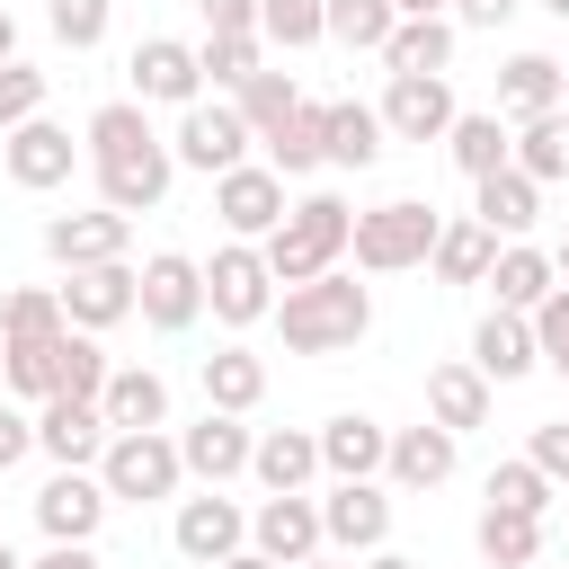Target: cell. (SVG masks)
Masks as SVG:
<instances>
[{
	"label": "cell",
	"mask_w": 569,
	"mask_h": 569,
	"mask_svg": "<svg viewBox=\"0 0 569 569\" xmlns=\"http://www.w3.org/2000/svg\"><path fill=\"white\" fill-rule=\"evenodd\" d=\"M542 365V347H533V320L525 311H489L480 329H471V373L498 391V382H525Z\"/></svg>",
	"instance_id": "7402d4cb"
},
{
	"label": "cell",
	"mask_w": 569,
	"mask_h": 569,
	"mask_svg": "<svg viewBox=\"0 0 569 569\" xmlns=\"http://www.w3.org/2000/svg\"><path fill=\"white\" fill-rule=\"evenodd\" d=\"M0 160H9V178H18L27 196H44V187H62V178H71L89 151H80V142H71L53 116H27L18 133H0Z\"/></svg>",
	"instance_id": "5bb4252c"
},
{
	"label": "cell",
	"mask_w": 569,
	"mask_h": 569,
	"mask_svg": "<svg viewBox=\"0 0 569 569\" xmlns=\"http://www.w3.org/2000/svg\"><path fill=\"white\" fill-rule=\"evenodd\" d=\"M320 36H329V9H320V0H258V44L302 53V44H320Z\"/></svg>",
	"instance_id": "b9f144b4"
},
{
	"label": "cell",
	"mask_w": 569,
	"mask_h": 569,
	"mask_svg": "<svg viewBox=\"0 0 569 569\" xmlns=\"http://www.w3.org/2000/svg\"><path fill=\"white\" fill-rule=\"evenodd\" d=\"M98 418H107V436H151V427H169V382L151 365H116L98 391Z\"/></svg>",
	"instance_id": "603a6c76"
},
{
	"label": "cell",
	"mask_w": 569,
	"mask_h": 569,
	"mask_svg": "<svg viewBox=\"0 0 569 569\" xmlns=\"http://www.w3.org/2000/svg\"><path fill=\"white\" fill-rule=\"evenodd\" d=\"M231 107H240V124H249V142H258V133H276V124L302 107V89H293V71H249V80L231 89Z\"/></svg>",
	"instance_id": "f35d334b"
},
{
	"label": "cell",
	"mask_w": 569,
	"mask_h": 569,
	"mask_svg": "<svg viewBox=\"0 0 569 569\" xmlns=\"http://www.w3.org/2000/svg\"><path fill=\"white\" fill-rule=\"evenodd\" d=\"M142 142H160L151 116H142V98H107V107H89V124H80V151H89V160H116V151H142Z\"/></svg>",
	"instance_id": "74e56055"
},
{
	"label": "cell",
	"mask_w": 569,
	"mask_h": 569,
	"mask_svg": "<svg viewBox=\"0 0 569 569\" xmlns=\"http://www.w3.org/2000/svg\"><path fill=\"white\" fill-rule=\"evenodd\" d=\"M356 569H418V560H409V551H365Z\"/></svg>",
	"instance_id": "9f6ffc18"
},
{
	"label": "cell",
	"mask_w": 569,
	"mask_h": 569,
	"mask_svg": "<svg viewBox=\"0 0 569 569\" xmlns=\"http://www.w3.org/2000/svg\"><path fill=\"white\" fill-rule=\"evenodd\" d=\"M27 453H36V418L0 400V471H9V462H27Z\"/></svg>",
	"instance_id": "f5cc1de1"
},
{
	"label": "cell",
	"mask_w": 569,
	"mask_h": 569,
	"mask_svg": "<svg viewBox=\"0 0 569 569\" xmlns=\"http://www.w3.org/2000/svg\"><path fill=\"white\" fill-rule=\"evenodd\" d=\"M436 231H445V213H436V204L391 196V204H365V213H356L347 249H356V267H365V276H400V267H427Z\"/></svg>",
	"instance_id": "3957f363"
},
{
	"label": "cell",
	"mask_w": 569,
	"mask_h": 569,
	"mask_svg": "<svg viewBox=\"0 0 569 569\" xmlns=\"http://www.w3.org/2000/svg\"><path fill=\"white\" fill-rule=\"evenodd\" d=\"M302 569H347V560H302Z\"/></svg>",
	"instance_id": "03108f58"
},
{
	"label": "cell",
	"mask_w": 569,
	"mask_h": 569,
	"mask_svg": "<svg viewBox=\"0 0 569 569\" xmlns=\"http://www.w3.org/2000/svg\"><path fill=\"white\" fill-rule=\"evenodd\" d=\"M107 489H98V471H53L44 489H36V525H44V542H98V525H107Z\"/></svg>",
	"instance_id": "d6986e66"
},
{
	"label": "cell",
	"mask_w": 569,
	"mask_h": 569,
	"mask_svg": "<svg viewBox=\"0 0 569 569\" xmlns=\"http://www.w3.org/2000/svg\"><path fill=\"white\" fill-rule=\"evenodd\" d=\"M525 320H533V347H542V365L569 382V284H551V293H542Z\"/></svg>",
	"instance_id": "c3c4849f"
},
{
	"label": "cell",
	"mask_w": 569,
	"mask_h": 569,
	"mask_svg": "<svg viewBox=\"0 0 569 569\" xmlns=\"http://www.w3.org/2000/svg\"><path fill=\"white\" fill-rule=\"evenodd\" d=\"M507 169H525L533 187L569 178V107H551V116H525V124H516V142H507Z\"/></svg>",
	"instance_id": "836d02e7"
},
{
	"label": "cell",
	"mask_w": 569,
	"mask_h": 569,
	"mask_svg": "<svg viewBox=\"0 0 569 569\" xmlns=\"http://www.w3.org/2000/svg\"><path fill=\"white\" fill-rule=\"evenodd\" d=\"M98 489L116 498V507H151V498H178L187 489V462H178V436H107V453H98Z\"/></svg>",
	"instance_id": "277c9868"
},
{
	"label": "cell",
	"mask_w": 569,
	"mask_h": 569,
	"mask_svg": "<svg viewBox=\"0 0 569 569\" xmlns=\"http://www.w3.org/2000/svg\"><path fill=\"white\" fill-rule=\"evenodd\" d=\"M258 400H267V365H258L249 347H213V356H204V409L249 418Z\"/></svg>",
	"instance_id": "d6a6232c"
},
{
	"label": "cell",
	"mask_w": 569,
	"mask_h": 569,
	"mask_svg": "<svg viewBox=\"0 0 569 569\" xmlns=\"http://www.w3.org/2000/svg\"><path fill=\"white\" fill-rule=\"evenodd\" d=\"M204 36H258V0H196Z\"/></svg>",
	"instance_id": "816d5d0a"
},
{
	"label": "cell",
	"mask_w": 569,
	"mask_h": 569,
	"mask_svg": "<svg viewBox=\"0 0 569 569\" xmlns=\"http://www.w3.org/2000/svg\"><path fill=\"white\" fill-rule=\"evenodd\" d=\"M124 71H133V98H142V107H196V98H204V62H196V44H178V36H142Z\"/></svg>",
	"instance_id": "4fadbf2b"
},
{
	"label": "cell",
	"mask_w": 569,
	"mask_h": 569,
	"mask_svg": "<svg viewBox=\"0 0 569 569\" xmlns=\"http://www.w3.org/2000/svg\"><path fill=\"white\" fill-rule=\"evenodd\" d=\"M471 542H480V560H489V569H533V560H542V516H516V507H480Z\"/></svg>",
	"instance_id": "d590c367"
},
{
	"label": "cell",
	"mask_w": 569,
	"mask_h": 569,
	"mask_svg": "<svg viewBox=\"0 0 569 569\" xmlns=\"http://www.w3.org/2000/svg\"><path fill=\"white\" fill-rule=\"evenodd\" d=\"M124 249H133V222L107 213V204H98V213H53V222H44V258H53L62 276H71V267H116Z\"/></svg>",
	"instance_id": "2e32d148"
},
{
	"label": "cell",
	"mask_w": 569,
	"mask_h": 569,
	"mask_svg": "<svg viewBox=\"0 0 569 569\" xmlns=\"http://www.w3.org/2000/svg\"><path fill=\"white\" fill-rule=\"evenodd\" d=\"M249 418H222V409H204L196 427H178V462H187V480H204V489H222V480H240L249 471Z\"/></svg>",
	"instance_id": "ac0fdd59"
},
{
	"label": "cell",
	"mask_w": 569,
	"mask_h": 569,
	"mask_svg": "<svg viewBox=\"0 0 569 569\" xmlns=\"http://www.w3.org/2000/svg\"><path fill=\"white\" fill-rule=\"evenodd\" d=\"M222 569H276V560H258V551H231V560H222Z\"/></svg>",
	"instance_id": "91938a15"
},
{
	"label": "cell",
	"mask_w": 569,
	"mask_h": 569,
	"mask_svg": "<svg viewBox=\"0 0 569 569\" xmlns=\"http://www.w3.org/2000/svg\"><path fill=\"white\" fill-rule=\"evenodd\" d=\"M471 222H480L489 240H525V231L542 222V187H533L525 169H489V178H471Z\"/></svg>",
	"instance_id": "44dd1931"
},
{
	"label": "cell",
	"mask_w": 569,
	"mask_h": 569,
	"mask_svg": "<svg viewBox=\"0 0 569 569\" xmlns=\"http://www.w3.org/2000/svg\"><path fill=\"white\" fill-rule=\"evenodd\" d=\"M267 320L284 329L293 356H338V347H356V338L373 329V293H365L347 267H329V276H311V284H284V302H276Z\"/></svg>",
	"instance_id": "6da1fadb"
},
{
	"label": "cell",
	"mask_w": 569,
	"mask_h": 569,
	"mask_svg": "<svg viewBox=\"0 0 569 569\" xmlns=\"http://www.w3.org/2000/svg\"><path fill=\"white\" fill-rule=\"evenodd\" d=\"M551 498H560V489H551V480H542L525 453L489 471V507H516V516H551Z\"/></svg>",
	"instance_id": "7dc6e473"
},
{
	"label": "cell",
	"mask_w": 569,
	"mask_h": 569,
	"mask_svg": "<svg viewBox=\"0 0 569 569\" xmlns=\"http://www.w3.org/2000/svg\"><path fill=\"white\" fill-rule=\"evenodd\" d=\"M169 160H178V169H204V178L240 169V160H249V124H240V107H231V98H196V107L178 116V133H169Z\"/></svg>",
	"instance_id": "52a82bcc"
},
{
	"label": "cell",
	"mask_w": 569,
	"mask_h": 569,
	"mask_svg": "<svg viewBox=\"0 0 569 569\" xmlns=\"http://www.w3.org/2000/svg\"><path fill=\"white\" fill-rule=\"evenodd\" d=\"M53 347L62 338H0V391H18V400H53Z\"/></svg>",
	"instance_id": "ab89813d"
},
{
	"label": "cell",
	"mask_w": 569,
	"mask_h": 569,
	"mask_svg": "<svg viewBox=\"0 0 569 569\" xmlns=\"http://www.w3.org/2000/svg\"><path fill=\"white\" fill-rule=\"evenodd\" d=\"M516 9H525V0H453L445 18H453V27H489V36H498V27L516 18Z\"/></svg>",
	"instance_id": "db71d44e"
},
{
	"label": "cell",
	"mask_w": 569,
	"mask_h": 569,
	"mask_svg": "<svg viewBox=\"0 0 569 569\" xmlns=\"http://www.w3.org/2000/svg\"><path fill=\"white\" fill-rule=\"evenodd\" d=\"M249 471H258L267 498L311 489V480H320V436H311V427H267V436L249 445Z\"/></svg>",
	"instance_id": "484cf974"
},
{
	"label": "cell",
	"mask_w": 569,
	"mask_h": 569,
	"mask_svg": "<svg viewBox=\"0 0 569 569\" xmlns=\"http://www.w3.org/2000/svg\"><path fill=\"white\" fill-rule=\"evenodd\" d=\"M453 44H462L453 18H400V27L382 36V71H391V80H445Z\"/></svg>",
	"instance_id": "d4e9b609"
},
{
	"label": "cell",
	"mask_w": 569,
	"mask_h": 569,
	"mask_svg": "<svg viewBox=\"0 0 569 569\" xmlns=\"http://www.w3.org/2000/svg\"><path fill=\"white\" fill-rule=\"evenodd\" d=\"M382 116L365 107V98H329V124H320V160L329 169H373L382 160Z\"/></svg>",
	"instance_id": "f1b7e54d"
},
{
	"label": "cell",
	"mask_w": 569,
	"mask_h": 569,
	"mask_svg": "<svg viewBox=\"0 0 569 569\" xmlns=\"http://www.w3.org/2000/svg\"><path fill=\"white\" fill-rule=\"evenodd\" d=\"M427 427H445V436L489 427V382L471 373V356L462 365H427Z\"/></svg>",
	"instance_id": "4316f807"
},
{
	"label": "cell",
	"mask_w": 569,
	"mask_h": 569,
	"mask_svg": "<svg viewBox=\"0 0 569 569\" xmlns=\"http://www.w3.org/2000/svg\"><path fill=\"white\" fill-rule=\"evenodd\" d=\"M107 18H116V0H44V27H53V44H71V53H98V44H107Z\"/></svg>",
	"instance_id": "ee69618b"
},
{
	"label": "cell",
	"mask_w": 569,
	"mask_h": 569,
	"mask_svg": "<svg viewBox=\"0 0 569 569\" xmlns=\"http://www.w3.org/2000/svg\"><path fill=\"white\" fill-rule=\"evenodd\" d=\"M551 276H560V284H569V240H560V249H551Z\"/></svg>",
	"instance_id": "94428289"
},
{
	"label": "cell",
	"mask_w": 569,
	"mask_h": 569,
	"mask_svg": "<svg viewBox=\"0 0 569 569\" xmlns=\"http://www.w3.org/2000/svg\"><path fill=\"white\" fill-rule=\"evenodd\" d=\"M89 178H98V204L107 213H151L160 196H169V178H178V160H169V142H142V151H116V160H89Z\"/></svg>",
	"instance_id": "7c38bea8"
},
{
	"label": "cell",
	"mask_w": 569,
	"mask_h": 569,
	"mask_svg": "<svg viewBox=\"0 0 569 569\" xmlns=\"http://www.w3.org/2000/svg\"><path fill=\"white\" fill-rule=\"evenodd\" d=\"M213 213H222V231H231V240H267L293 204H284V178H276L267 160H240V169H222V178H213Z\"/></svg>",
	"instance_id": "30bf717a"
},
{
	"label": "cell",
	"mask_w": 569,
	"mask_h": 569,
	"mask_svg": "<svg viewBox=\"0 0 569 569\" xmlns=\"http://www.w3.org/2000/svg\"><path fill=\"white\" fill-rule=\"evenodd\" d=\"M453 462H462V436H445V427H400L391 453H382V471H391L400 489H445Z\"/></svg>",
	"instance_id": "83f0119b"
},
{
	"label": "cell",
	"mask_w": 569,
	"mask_h": 569,
	"mask_svg": "<svg viewBox=\"0 0 569 569\" xmlns=\"http://www.w3.org/2000/svg\"><path fill=\"white\" fill-rule=\"evenodd\" d=\"M507 142H516V124L507 116H453V133H445V160L462 169V178H489V169H507Z\"/></svg>",
	"instance_id": "8d00e7d4"
},
{
	"label": "cell",
	"mask_w": 569,
	"mask_h": 569,
	"mask_svg": "<svg viewBox=\"0 0 569 569\" xmlns=\"http://www.w3.org/2000/svg\"><path fill=\"white\" fill-rule=\"evenodd\" d=\"M373 116H382V133H391V142H445L462 107H453V80H391Z\"/></svg>",
	"instance_id": "ffe728a7"
},
{
	"label": "cell",
	"mask_w": 569,
	"mask_h": 569,
	"mask_svg": "<svg viewBox=\"0 0 569 569\" xmlns=\"http://www.w3.org/2000/svg\"><path fill=\"white\" fill-rule=\"evenodd\" d=\"M560 107H569V62H560Z\"/></svg>",
	"instance_id": "e7e4bbea"
},
{
	"label": "cell",
	"mask_w": 569,
	"mask_h": 569,
	"mask_svg": "<svg viewBox=\"0 0 569 569\" xmlns=\"http://www.w3.org/2000/svg\"><path fill=\"white\" fill-rule=\"evenodd\" d=\"M320 9H329V36H338L347 53H382V36L400 27L391 0H320Z\"/></svg>",
	"instance_id": "7bdbcfd3"
},
{
	"label": "cell",
	"mask_w": 569,
	"mask_h": 569,
	"mask_svg": "<svg viewBox=\"0 0 569 569\" xmlns=\"http://www.w3.org/2000/svg\"><path fill=\"white\" fill-rule=\"evenodd\" d=\"M560 569H569V560H560Z\"/></svg>",
	"instance_id": "003e7915"
},
{
	"label": "cell",
	"mask_w": 569,
	"mask_h": 569,
	"mask_svg": "<svg viewBox=\"0 0 569 569\" xmlns=\"http://www.w3.org/2000/svg\"><path fill=\"white\" fill-rule=\"evenodd\" d=\"M169 542H178V560H196V569H222L231 551H249V507H240V498H222V489H204V498H178V516H169Z\"/></svg>",
	"instance_id": "ba28073f"
},
{
	"label": "cell",
	"mask_w": 569,
	"mask_h": 569,
	"mask_svg": "<svg viewBox=\"0 0 569 569\" xmlns=\"http://www.w3.org/2000/svg\"><path fill=\"white\" fill-rule=\"evenodd\" d=\"M107 373H116V365H107V347H98L89 329H62V347H53V391H62V400H98V391H107Z\"/></svg>",
	"instance_id": "60d3db41"
},
{
	"label": "cell",
	"mask_w": 569,
	"mask_h": 569,
	"mask_svg": "<svg viewBox=\"0 0 569 569\" xmlns=\"http://www.w3.org/2000/svg\"><path fill=\"white\" fill-rule=\"evenodd\" d=\"M27 569H98V551H89V542H53V551L27 560Z\"/></svg>",
	"instance_id": "11a10c76"
},
{
	"label": "cell",
	"mask_w": 569,
	"mask_h": 569,
	"mask_svg": "<svg viewBox=\"0 0 569 569\" xmlns=\"http://www.w3.org/2000/svg\"><path fill=\"white\" fill-rule=\"evenodd\" d=\"M347 231H356V213H347V196H302L267 240H258V258H267V276L276 284H311V276H329L338 258H347Z\"/></svg>",
	"instance_id": "7a4b0ae2"
},
{
	"label": "cell",
	"mask_w": 569,
	"mask_h": 569,
	"mask_svg": "<svg viewBox=\"0 0 569 569\" xmlns=\"http://www.w3.org/2000/svg\"><path fill=\"white\" fill-rule=\"evenodd\" d=\"M498 249H507V240H489V231H480L471 213H453V222L436 231V249H427V267H436V284H480Z\"/></svg>",
	"instance_id": "e575fe53"
},
{
	"label": "cell",
	"mask_w": 569,
	"mask_h": 569,
	"mask_svg": "<svg viewBox=\"0 0 569 569\" xmlns=\"http://www.w3.org/2000/svg\"><path fill=\"white\" fill-rule=\"evenodd\" d=\"M133 311H142L160 338L196 329V320H204V267H196L187 249H151V258L133 267Z\"/></svg>",
	"instance_id": "8992f818"
},
{
	"label": "cell",
	"mask_w": 569,
	"mask_h": 569,
	"mask_svg": "<svg viewBox=\"0 0 569 569\" xmlns=\"http://www.w3.org/2000/svg\"><path fill=\"white\" fill-rule=\"evenodd\" d=\"M382 542H391V498H382V480H338V489L320 498V551L365 560V551H382Z\"/></svg>",
	"instance_id": "9c48e42d"
},
{
	"label": "cell",
	"mask_w": 569,
	"mask_h": 569,
	"mask_svg": "<svg viewBox=\"0 0 569 569\" xmlns=\"http://www.w3.org/2000/svg\"><path fill=\"white\" fill-rule=\"evenodd\" d=\"M391 9H400V18H445L453 0H391Z\"/></svg>",
	"instance_id": "6f0895ef"
},
{
	"label": "cell",
	"mask_w": 569,
	"mask_h": 569,
	"mask_svg": "<svg viewBox=\"0 0 569 569\" xmlns=\"http://www.w3.org/2000/svg\"><path fill=\"white\" fill-rule=\"evenodd\" d=\"M27 116H44V71L36 62H0V133H18Z\"/></svg>",
	"instance_id": "681fc988"
},
{
	"label": "cell",
	"mask_w": 569,
	"mask_h": 569,
	"mask_svg": "<svg viewBox=\"0 0 569 569\" xmlns=\"http://www.w3.org/2000/svg\"><path fill=\"white\" fill-rule=\"evenodd\" d=\"M196 62H204V80H213V89H240L249 71H267V44H258V36H204V44H196Z\"/></svg>",
	"instance_id": "f6af8a7d"
},
{
	"label": "cell",
	"mask_w": 569,
	"mask_h": 569,
	"mask_svg": "<svg viewBox=\"0 0 569 569\" xmlns=\"http://www.w3.org/2000/svg\"><path fill=\"white\" fill-rule=\"evenodd\" d=\"M320 124H329V98H302L276 133H258L267 169H276V178H311V169H329V160H320Z\"/></svg>",
	"instance_id": "4dcf8cb0"
},
{
	"label": "cell",
	"mask_w": 569,
	"mask_h": 569,
	"mask_svg": "<svg viewBox=\"0 0 569 569\" xmlns=\"http://www.w3.org/2000/svg\"><path fill=\"white\" fill-rule=\"evenodd\" d=\"M0 62H18V18L0 9Z\"/></svg>",
	"instance_id": "680465c9"
},
{
	"label": "cell",
	"mask_w": 569,
	"mask_h": 569,
	"mask_svg": "<svg viewBox=\"0 0 569 569\" xmlns=\"http://www.w3.org/2000/svg\"><path fill=\"white\" fill-rule=\"evenodd\" d=\"M542 9H551V18H569V0H542Z\"/></svg>",
	"instance_id": "be15d7a7"
},
{
	"label": "cell",
	"mask_w": 569,
	"mask_h": 569,
	"mask_svg": "<svg viewBox=\"0 0 569 569\" xmlns=\"http://www.w3.org/2000/svg\"><path fill=\"white\" fill-rule=\"evenodd\" d=\"M204 311H213L222 329H258V320L276 311V276H267L258 240H222V249H213V267H204Z\"/></svg>",
	"instance_id": "5b68a950"
},
{
	"label": "cell",
	"mask_w": 569,
	"mask_h": 569,
	"mask_svg": "<svg viewBox=\"0 0 569 569\" xmlns=\"http://www.w3.org/2000/svg\"><path fill=\"white\" fill-rule=\"evenodd\" d=\"M525 462H533L551 489H569V418H542V427H533V445H525Z\"/></svg>",
	"instance_id": "f907efd6"
},
{
	"label": "cell",
	"mask_w": 569,
	"mask_h": 569,
	"mask_svg": "<svg viewBox=\"0 0 569 569\" xmlns=\"http://www.w3.org/2000/svg\"><path fill=\"white\" fill-rule=\"evenodd\" d=\"M0 338H62V302H53V284H18V293L0 302Z\"/></svg>",
	"instance_id": "bcb514c9"
},
{
	"label": "cell",
	"mask_w": 569,
	"mask_h": 569,
	"mask_svg": "<svg viewBox=\"0 0 569 569\" xmlns=\"http://www.w3.org/2000/svg\"><path fill=\"white\" fill-rule=\"evenodd\" d=\"M560 107V62L551 53H507L498 62V116L525 124V116H551Z\"/></svg>",
	"instance_id": "f546056e"
},
{
	"label": "cell",
	"mask_w": 569,
	"mask_h": 569,
	"mask_svg": "<svg viewBox=\"0 0 569 569\" xmlns=\"http://www.w3.org/2000/svg\"><path fill=\"white\" fill-rule=\"evenodd\" d=\"M480 284H489V293H498V302H489V311H533V302H542V293H551V284H560V276H551V258H542V249H533V240H507V249H498V258H489V276H480Z\"/></svg>",
	"instance_id": "1f68e13d"
},
{
	"label": "cell",
	"mask_w": 569,
	"mask_h": 569,
	"mask_svg": "<svg viewBox=\"0 0 569 569\" xmlns=\"http://www.w3.org/2000/svg\"><path fill=\"white\" fill-rule=\"evenodd\" d=\"M249 551L276 560V569L320 560V498H311V489H293V498H258V507H249Z\"/></svg>",
	"instance_id": "8fae6325"
},
{
	"label": "cell",
	"mask_w": 569,
	"mask_h": 569,
	"mask_svg": "<svg viewBox=\"0 0 569 569\" xmlns=\"http://www.w3.org/2000/svg\"><path fill=\"white\" fill-rule=\"evenodd\" d=\"M36 453H53V471H98V453H107V418H98V400H44L36 409Z\"/></svg>",
	"instance_id": "e0dca14e"
},
{
	"label": "cell",
	"mask_w": 569,
	"mask_h": 569,
	"mask_svg": "<svg viewBox=\"0 0 569 569\" xmlns=\"http://www.w3.org/2000/svg\"><path fill=\"white\" fill-rule=\"evenodd\" d=\"M53 302H62V329H116V320H133V267L116 258V267H71L62 284H53Z\"/></svg>",
	"instance_id": "9a60e30c"
},
{
	"label": "cell",
	"mask_w": 569,
	"mask_h": 569,
	"mask_svg": "<svg viewBox=\"0 0 569 569\" xmlns=\"http://www.w3.org/2000/svg\"><path fill=\"white\" fill-rule=\"evenodd\" d=\"M0 569H27V560H18V551H9V542H0Z\"/></svg>",
	"instance_id": "6125c7cd"
},
{
	"label": "cell",
	"mask_w": 569,
	"mask_h": 569,
	"mask_svg": "<svg viewBox=\"0 0 569 569\" xmlns=\"http://www.w3.org/2000/svg\"><path fill=\"white\" fill-rule=\"evenodd\" d=\"M311 436H320V471H329V480H373L382 453H391V427L365 418V409H338V418L311 427Z\"/></svg>",
	"instance_id": "cb8c5ba5"
}]
</instances>
